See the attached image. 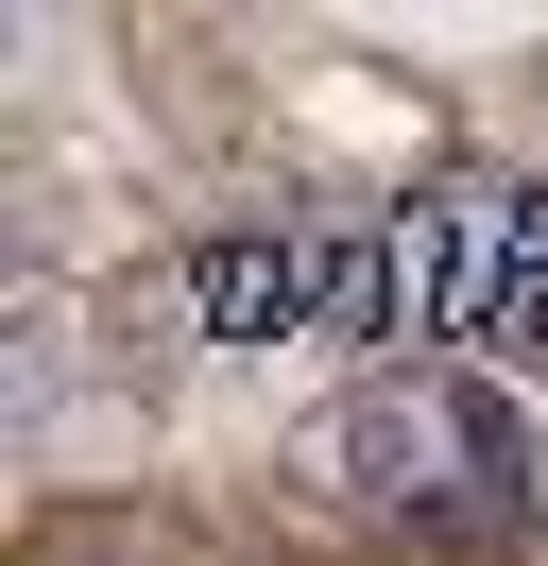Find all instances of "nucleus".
Wrapping results in <instances>:
<instances>
[{"instance_id":"1","label":"nucleus","mask_w":548,"mask_h":566,"mask_svg":"<svg viewBox=\"0 0 548 566\" xmlns=\"http://www.w3.org/2000/svg\"><path fill=\"white\" fill-rule=\"evenodd\" d=\"M445 463H479L463 447V378H360L326 429H308V481L360 497V515H429Z\"/></svg>"}]
</instances>
